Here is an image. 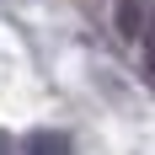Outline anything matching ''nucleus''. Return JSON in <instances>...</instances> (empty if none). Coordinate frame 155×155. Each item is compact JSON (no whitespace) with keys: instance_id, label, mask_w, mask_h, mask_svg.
Instances as JSON below:
<instances>
[{"instance_id":"f03ea898","label":"nucleus","mask_w":155,"mask_h":155,"mask_svg":"<svg viewBox=\"0 0 155 155\" xmlns=\"http://www.w3.org/2000/svg\"><path fill=\"white\" fill-rule=\"evenodd\" d=\"M139 43H144V64H150V75H155V21H144Z\"/></svg>"},{"instance_id":"f257e3e1","label":"nucleus","mask_w":155,"mask_h":155,"mask_svg":"<svg viewBox=\"0 0 155 155\" xmlns=\"http://www.w3.org/2000/svg\"><path fill=\"white\" fill-rule=\"evenodd\" d=\"M144 11H150V0H123L118 5V32L123 38H139L144 32Z\"/></svg>"}]
</instances>
